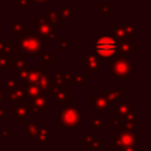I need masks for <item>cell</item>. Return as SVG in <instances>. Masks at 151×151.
Returning a JSON list of instances; mask_svg holds the SVG:
<instances>
[{
	"mask_svg": "<svg viewBox=\"0 0 151 151\" xmlns=\"http://www.w3.org/2000/svg\"><path fill=\"white\" fill-rule=\"evenodd\" d=\"M19 51L25 57H38L41 58L44 55L42 41H40L32 33H27L25 35L18 37L17 47H13V52Z\"/></svg>",
	"mask_w": 151,
	"mask_h": 151,
	"instance_id": "cell-1",
	"label": "cell"
},
{
	"mask_svg": "<svg viewBox=\"0 0 151 151\" xmlns=\"http://www.w3.org/2000/svg\"><path fill=\"white\" fill-rule=\"evenodd\" d=\"M118 48V40L112 37H99L92 41V53L103 58L114 57Z\"/></svg>",
	"mask_w": 151,
	"mask_h": 151,
	"instance_id": "cell-2",
	"label": "cell"
},
{
	"mask_svg": "<svg viewBox=\"0 0 151 151\" xmlns=\"http://www.w3.org/2000/svg\"><path fill=\"white\" fill-rule=\"evenodd\" d=\"M110 74L116 79H129L133 74V64L129 59L113 58L110 63Z\"/></svg>",
	"mask_w": 151,
	"mask_h": 151,
	"instance_id": "cell-3",
	"label": "cell"
},
{
	"mask_svg": "<svg viewBox=\"0 0 151 151\" xmlns=\"http://www.w3.org/2000/svg\"><path fill=\"white\" fill-rule=\"evenodd\" d=\"M81 113L80 107L67 106L63 107L60 111V127L63 129H73L80 127Z\"/></svg>",
	"mask_w": 151,
	"mask_h": 151,
	"instance_id": "cell-4",
	"label": "cell"
},
{
	"mask_svg": "<svg viewBox=\"0 0 151 151\" xmlns=\"http://www.w3.org/2000/svg\"><path fill=\"white\" fill-rule=\"evenodd\" d=\"M140 138V133L134 132V130H119L113 134V144L114 147L120 149V147H134Z\"/></svg>",
	"mask_w": 151,
	"mask_h": 151,
	"instance_id": "cell-5",
	"label": "cell"
},
{
	"mask_svg": "<svg viewBox=\"0 0 151 151\" xmlns=\"http://www.w3.org/2000/svg\"><path fill=\"white\" fill-rule=\"evenodd\" d=\"M26 109H27V111L32 112L33 117L37 118V117L39 116V112H40V111H44V112H48V111H50L48 99H47V97L44 96V94L38 96V97L33 98L32 100H28Z\"/></svg>",
	"mask_w": 151,
	"mask_h": 151,
	"instance_id": "cell-6",
	"label": "cell"
},
{
	"mask_svg": "<svg viewBox=\"0 0 151 151\" xmlns=\"http://www.w3.org/2000/svg\"><path fill=\"white\" fill-rule=\"evenodd\" d=\"M80 61H81V63H80L81 68L85 70L87 74H91V73H96V72L101 67V61H103V59L91 52V53H88L86 57H83Z\"/></svg>",
	"mask_w": 151,
	"mask_h": 151,
	"instance_id": "cell-7",
	"label": "cell"
},
{
	"mask_svg": "<svg viewBox=\"0 0 151 151\" xmlns=\"http://www.w3.org/2000/svg\"><path fill=\"white\" fill-rule=\"evenodd\" d=\"M32 34L37 37L40 41H53V25L51 22H46L42 25H34L32 28Z\"/></svg>",
	"mask_w": 151,
	"mask_h": 151,
	"instance_id": "cell-8",
	"label": "cell"
},
{
	"mask_svg": "<svg viewBox=\"0 0 151 151\" xmlns=\"http://www.w3.org/2000/svg\"><path fill=\"white\" fill-rule=\"evenodd\" d=\"M27 103L28 100L24 99L17 103H12V116L17 118L18 123H27Z\"/></svg>",
	"mask_w": 151,
	"mask_h": 151,
	"instance_id": "cell-9",
	"label": "cell"
},
{
	"mask_svg": "<svg viewBox=\"0 0 151 151\" xmlns=\"http://www.w3.org/2000/svg\"><path fill=\"white\" fill-rule=\"evenodd\" d=\"M134 48H136L134 42L131 41L130 39L119 41V42H118L117 52H116V54H114L113 58H124V59H129L130 54L134 52Z\"/></svg>",
	"mask_w": 151,
	"mask_h": 151,
	"instance_id": "cell-10",
	"label": "cell"
},
{
	"mask_svg": "<svg viewBox=\"0 0 151 151\" xmlns=\"http://www.w3.org/2000/svg\"><path fill=\"white\" fill-rule=\"evenodd\" d=\"M22 92L25 94L26 100H32L33 98L44 94V91L38 86V84H28V83H22L21 85Z\"/></svg>",
	"mask_w": 151,
	"mask_h": 151,
	"instance_id": "cell-11",
	"label": "cell"
},
{
	"mask_svg": "<svg viewBox=\"0 0 151 151\" xmlns=\"http://www.w3.org/2000/svg\"><path fill=\"white\" fill-rule=\"evenodd\" d=\"M4 97H5V100H9L11 103H17V101H20V100L26 99L20 85H18L13 90H6V91H4Z\"/></svg>",
	"mask_w": 151,
	"mask_h": 151,
	"instance_id": "cell-12",
	"label": "cell"
},
{
	"mask_svg": "<svg viewBox=\"0 0 151 151\" xmlns=\"http://www.w3.org/2000/svg\"><path fill=\"white\" fill-rule=\"evenodd\" d=\"M101 96L106 99V101L109 103V105H112L114 101H120L122 103L124 100L125 92H124V90H116V91H112V92H109L106 90H103Z\"/></svg>",
	"mask_w": 151,
	"mask_h": 151,
	"instance_id": "cell-13",
	"label": "cell"
},
{
	"mask_svg": "<svg viewBox=\"0 0 151 151\" xmlns=\"http://www.w3.org/2000/svg\"><path fill=\"white\" fill-rule=\"evenodd\" d=\"M92 101H93V105L91 107V110L93 112H100V111H107L110 105L109 103L106 101V99L103 97V96H96L93 94L92 96Z\"/></svg>",
	"mask_w": 151,
	"mask_h": 151,
	"instance_id": "cell-14",
	"label": "cell"
},
{
	"mask_svg": "<svg viewBox=\"0 0 151 151\" xmlns=\"http://www.w3.org/2000/svg\"><path fill=\"white\" fill-rule=\"evenodd\" d=\"M27 26L22 24V21H17V20H12L11 21V35L12 37H21L27 34Z\"/></svg>",
	"mask_w": 151,
	"mask_h": 151,
	"instance_id": "cell-15",
	"label": "cell"
},
{
	"mask_svg": "<svg viewBox=\"0 0 151 151\" xmlns=\"http://www.w3.org/2000/svg\"><path fill=\"white\" fill-rule=\"evenodd\" d=\"M134 106L129 104V103H119L116 107H114V112H113V117H124L125 114L130 113V112H134Z\"/></svg>",
	"mask_w": 151,
	"mask_h": 151,
	"instance_id": "cell-16",
	"label": "cell"
},
{
	"mask_svg": "<svg viewBox=\"0 0 151 151\" xmlns=\"http://www.w3.org/2000/svg\"><path fill=\"white\" fill-rule=\"evenodd\" d=\"M54 99L57 101H59L60 104V107H67V106H71V91L70 90H63L60 91L58 94L54 96Z\"/></svg>",
	"mask_w": 151,
	"mask_h": 151,
	"instance_id": "cell-17",
	"label": "cell"
},
{
	"mask_svg": "<svg viewBox=\"0 0 151 151\" xmlns=\"http://www.w3.org/2000/svg\"><path fill=\"white\" fill-rule=\"evenodd\" d=\"M58 12H59L60 19H70L71 17L77 14V11L74 8H72L70 4H60Z\"/></svg>",
	"mask_w": 151,
	"mask_h": 151,
	"instance_id": "cell-18",
	"label": "cell"
},
{
	"mask_svg": "<svg viewBox=\"0 0 151 151\" xmlns=\"http://www.w3.org/2000/svg\"><path fill=\"white\" fill-rule=\"evenodd\" d=\"M48 94L54 97L55 94H58L60 91L65 90V84L63 81H59L57 79H50V85H48Z\"/></svg>",
	"mask_w": 151,
	"mask_h": 151,
	"instance_id": "cell-19",
	"label": "cell"
},
{
	"mask_svg": "<svg viewBox=\"0 0 151 151\" xmlns=\"http://www.w3.org/2000/svg\"><path fill=\"white\" fill-rule=\"evenodd\" d=\"M107 35H109V37H112V38H114V39H117L118 42L129 39V37H127L125 29L123 28V26H116L112 31H109V32H107Z\"/></svg>",
	"mask_w": 151,
	"mask_h": 151,
	"instance_id": "cell-20",
	"label": "cell"
},
{
	"mask_svg": "<svg viewBox=\"0 0 151 151\" xmlns=\"http://www.w3.org/2000/svg\"><path fill=\"white\" fill-rule=\"evenodd\" d=\"M87 84V78L85 73H71L67 85H86Z\"/></svg>",
	"mask_w": 151,
	"mask_h": 151,
	"instance_id": "cell-21",
	"label": "cell"
},
{
	"mask_svg": "<svg viewBox=\"0 0 151 151\" xmlns=\"http://www.w3.org/2000/svg\"><path fill=\"white\" fill-rule=\"evenodd\" d=\"M38 130H39L38 123H35V122H27V126H26V127H22L21 132H22V133H27L28 137L37 138V136H38Z\"/></svg>",
	"mask_w": 151,
	"mask_h": 151,
	"instance_id": "cell-22",
	"label": "cell"
},
{
	"mask_svg": "<svg viewBox=\"0 0 151 151\" xmlns=\"http://www.w3.org/2000/svg\"><path fill=\"white\" fill-rule=\"evenodd\" d=\"M114 12V6L112 4H98L97 13L98 15H112Z\"/></svg>",
	"mask_w": 151,
	"mask_h": 151,
	"instance_id": "cell-23",
	"label": "cell"
},
{
	"mask_svg": "<svg viewBox=\"0 0 151 151\" xmlns=\"http://www.w3.org/2000/svg\"><path fill=\"white\" fill-rule=\"evenodd\" d=\"M42 73H44L42 68H31L26 83H28V84H37Z\"/></svg>",
	"mask_w": 151,
	"mask_h": 151,
	"instance_id": "cell-24",
	"label": "cell"
},
{
	"mask_svg": "<svg viewBox=\"0 0 151 151\" xmlns=\"http://www.w3.org/2000/svg\"><path fill=\"white\" fill-rule=\"evenodd\" d=\"M37 139L40 144H50V129L48 127H40L38 130Z\"/></svg>",
	"mask_w": 151,
	"mask_h": 151,
	"instance_id": "cell-25",
	"label": "cell"
},
{
	"mask_svg": "<svg viewBox=\"0 0 151 151\" xmlns=\"http://www.w3.org/2000/svg\"><path fill=\"white\" fill-rule=\"evenodd\" d=\"M136 126V116L134 112H130L124 116V127L125 130H134Z\"/></svg>",
	"mask_w": 151,
	"mask_h": 151,
	"instance_id": "cell-26",
	"label": "cell"
},
{
	"mask_svg": "<svg viewBox=\"0 0 151 151\" xmlns=\"http://www.w3.org/2000/svg\"><path fill=\"white\" fill-rule=\"evenodd\" d=\"M122 26L125 29V32H126L129 38L136 35V28H134V21L133 20H125Z\"/></svg>",
	"mask_w": 151,
	"mask_h": 151,
	"instance_id": "cell-27",
	"label": "cell"
},
{
	"mask_svg": "<svg viewBox=\"0 0 151 151\" xmlns=\"http://www.w3.org/2000/svg\"><path fill=\"white\" fill-rule=\"evenodd\" d=\"M80 137H81V140H83V143L85 144L86 149H87V150H91V149H92V145H93V142H94L93 136H92L90 132H83V133L80 134Z\"/></svg>",
	"mask_w": 151,
	"mask_h": 151,
	"instance_id": "cell-28",
	"label": "cell"
},
{
	"mask_svg": "<svg viewBox=\"0 0 151 151\" xmlns=\"http://www.w3.org/2000/svg\"><path fill=\"white\" fill-rule=\"evenodd\" d=\"M47 17H48V21H50L52 25H57V26L59 25V22H60V17H59V12H58V11H55V9H53V8H50Z\"/></svg>",
	"mask_w": 151,
	"mask_h": 151,
	"instance_id": "cell-29",
	"label": "cell"
},
{
	"mask_svg": "<svg viewBox=\"0 0 151 151\" xmlns=\"http://www.w3.org/2000/svg\"><path fill=\"white\" fill-rule=\"evenodd\" d=\"M27 67V61L24 57H18V58H13V68H15L17 71L26 68Z\"/></svg>",
	"mask_w": 151,
	"mask_h": 151,
	"instance_id": "cell-30",
	"label": "cell"
},
{
	"mask_svg": "<svg viewBox=\"0 0 151 151\" xmlns=\"http://www.w3.org/2000/svg\"><path fill=\"white\" fill-rule=\"evenodd\" d=\"M38 86L44 91V90H46L47 87H48V85H50V77H48V74H46V73H42L41 74V77L39 78V80H38Z\"/></svg>",
	"mask_w": 151,
	"mask_h": 151,
	"instance_id": "cell-31",
	"label": "cell"
},
{
	"mask_svg": "<svg viewBox=\"0 0 151 151\" xmlns=\"http://www.w3.org/2000/svg\"><path fill=\"white\" fill-rule=\"evenodd\" d=\"M0 68H2V70L13 68V57L12 58L0 57Z\"/></svg>",
	"mask_w": 151,
	"mask_h": 151,
	"instance_id": "cell-32",
	"label": "cell"
},
{
	"mask_svg": "<svg viewBox=\"0 0 151 151\" xmlns=\"http://www.w3.org/2000/svg\"><path fill=\"white\" fill-rule=\"evenodd\" d=\"M60 47H59V52L60 53H64L65 51H66V48H68L70 46H71V44L66 40V38L64 37V35H60Z\"/></svg>",
	"mask_w": 151,
	"mask_h": 151,
	"instance_id": "cell-33",
	"label": "cell"
},
{
	"mask_svg": "<svg viewBox=\"0 0 151 151\" xmlns=\"http://www.w3.org/2000/svg\"><path fill=\"white\" fill-rule=\"evenodd\" d=\"M45 64H53L54 63V53L53 52H44V55L41 57Z\"/></svg>",
	"mask_w": 151,
	"mask_h": 151,
	"instance_id": "cell-34",
	"label": "cell"
},
{
	"mask_svg": "<svg viewBox=\"0 0 151 151\" xmlns=\"http://www.w3.org/2000/svg\"><path fill=\"white\" fill-rule=\"evenodd\" d=\"M28 73H29V68H28V67H26V68H22V70H19V71H18V76H19V78L22 80V83H26V81H27Z\"/></svg>",
	"mask_w": 151,
	"mask_h": 151,
	"instance_id": "cell-35",
	"label": "cell"
},
{
	"mask_svg": "<svg viewBox=\"0 0 151 151\" xmlns=\"http://www.w3.org/2000/svg\"><path fill=\"white\" fill-rule=\"evenodd\" d=\"M91 124L94 129H100L103 125H104V122L100 117H92V120H91Z\"/></svg>",
	"mask_w": 151,
	"mask_h": 151,
	"instance_id": "cell-36",
	"label": "cell"
},
{
	"mask_svg": "<svg viewBox=\"0 0 151 151\" xmlns=\"http://www.w3.org/2000/svg\"><path fill=\"white\" fill-rule=\"evenodd\" d=\"M5 85H6V88L7 90H13V88H15L19 85V83H18L17 79H7L6 83H5Z\"/></svg>",
	"mask_w": 151,
	"mask_h": 151,
	"instance_id": "cell-37",
	"label": "cell"
},
{
	"mask_svg": "<svg viewBox=\"0 0 151 151\" xmlns=\"http://www.w3.org/2000/svg\"><path fill=\"white\" fill-rule=\"evenodd\" d=\"M0 136H1L2 138L11 139V138H12V129H11V127H5V129H2Z\"/></svg>",
	"mask_w": 151,
	"mask_h": 151,
	"instance_id": "cell-38",
	"label": "cell"
},
{
	"mask_svg": "<svg viewBox=\"0 0 151 151\" xmlns=\"http://www.w3.org/2000/svg\"><path fill=\"white\" fill-rule=\"evenodd\" d=\"M29 2L28 0H17V8L18 9H24L26 7H28Z\"/></svg>",
	"mask_w": 151,
	"mask_h": 151,
	"instance_id": "cell-39",
	"label": "cell"
},
{
	"mask_svg": "<svg viewBox=\"0 0 151 151\" xmlns=\"http://www.w3.org/2000/svg\"><path fill=\"white\" fill-rule=\"evenodd\" d=\"M101 145H103V138L94 139L93 145H92V149H98V150H100V149H101Z\"/></svg>",
	"mask_w": 151,
	"mask_h": 151,
	"instance_id": "cell-40",
	"label": "cell"
},
{
	"mask_svg": "<svg viewBox=\"0 0 151 151\" xmlns=\"http://www.w3.org/2000/svg\"><path fill=\"white\" fill-rule=\"evenodd\" d=\"M46 22H50V21H48V17H47V14L41 15V17L38 18V25H42V24H46Z\"/></svg>",
	"mask_w": 151,
	"mask_h": 151,
	"instance_id": "cell-41",
	"label": "cell"
},
{
	"mask_svg": "<svg viewBox=\"0 0 151 151\" xmlns=\"http://www.w3.org/2000/svg\"><path fill=\"white\" fill-rule=\"evenodd\" d=\"M29 5L32 4H40V5H45V4H48L50 0H28Z\"/></svg>",
	"mask_w": 151,
	"mask_h": 151,
	"instance_id": "cell-42",
	"label": "cell"
},
{
	"mask_svg": "<svg viewBox=\"0 0 151 151\" xmlns=\"http://www.w3.org/2000/svg\"><path fill=\"white\" fill-rule=\"evenodd\" d=\"M119 151H140L139 149H136V147H131V146H127V147H120L118 149Z\"/></svg>",
	"mask_w": 151,
	"mask_h": 151,
	"instance_id": "cell-43",
	"label": "cell"
},
{
	"mask_svg": "<svg viewBox=\"0 0 151 151\" xmlns=\"http://www.w3.org/2000/svg\"><path fill=\"white\" fill-rule=\"evenodd\" d=\"M5 114H6V111H5V107H4L2 105H0V122L2 120V118L5 117Z\"/></svg>",
	"mask_w": 151,
	"mask_h": 151,
	"instance_id": "cell-44",
	"label": "cell"
},
{
	"mask_svg": "<svg viewBox=\"0 0 151 151\" xmlns=\"http://www.w3.org/2000/svg\"><path fill=\"white\" fill-rule=\"evenodd\" d=\"M113 126L119 127V117H113Z\"/></svg>",
	"mask_w": 151,
	"mask_h": 151,
	"instance_id": "cell-45",
	"label": "cell"
},
{
	"mask_svg": "<svg viewBox=\"0 0 151 151\" xmlns=\"http://www.w3.org/2000/svg\"><path fill=\"white\" fill-rule=\"evenodd\" d=\"M5 100V97H4V91H0V101Z\"/></svg>",
	"mask_w": 151,
	"mask_h": 151,
	"instance_id": "cell-46",
	"label": "cell"
},
{
	"mask_svg": "<svg viewBox=\"0 0 151 151\" xmlns=\"http://www.w3.org/2000/svg\"><path fill=\"white\" fill-rule=\"evenodd\" d=\"M2 46H4V41H2L1 38H0V54H1V52H2Z\"/></svg>",
	"mask_w": 151,
	"mask_h": 151,
	"instance_id": "cell-47",
	"label": "cell"
},
{
	"mask_svg": "<svg viewBox=\"0 0 151 151\" xmlns=\"http://www.w3.org/2000/svg\"><path fill=\"white\" fill-rule=\"evenodd\" d=\"M38 151H48V150H46V149H39Z\"/></svg>",
	"mask_w": 151,
	"mask_h": 151,
	"instance_id": "cell-48",
	"label": "cell"
},
{
	"mask_svg": "<svg viewBox=\"0 0 151 151\" xmlns=\"http://www.w3.org/2000/svg\"><path fill=\"white\" fill-rule=\"evenodd\" d=\"M22 151H33V150H32V149H29V150H26V149H24Z\"/></svg>",
	"mask_w": 151,
	"mask_h": 151,
	"instance_id": "cell-49",
	"label": "cell"
}]
</instances>
